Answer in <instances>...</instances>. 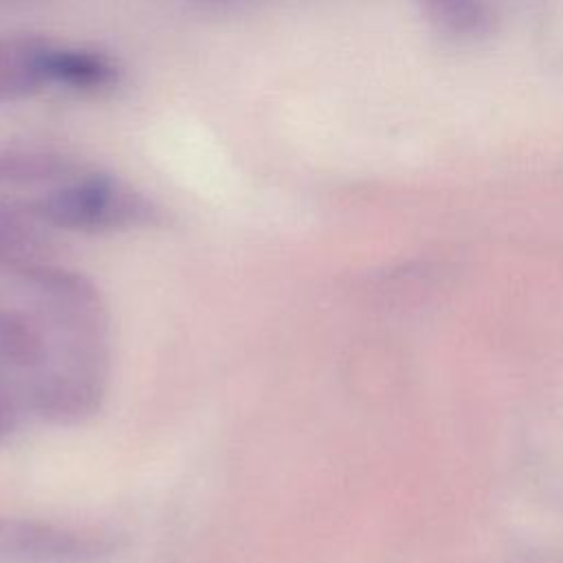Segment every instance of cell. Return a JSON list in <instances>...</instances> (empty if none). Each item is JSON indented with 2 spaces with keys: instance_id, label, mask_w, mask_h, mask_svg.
Returning <instances> with one entry per match:
<instances>
[{
  "instance_id": "obj_1",
  "label": "cell",
  "mask_w": 563,
  "mask_h": 563,
  "mask_svg": "<svg viewBox=\"0 0 563 563\" xmlns=\"http://www.w3.org/2000/svg\"><path fill=\"white\" fill-rule=\"evenodd\" d=\"M48 352H108V310L99 288L53 262L20 275Z\"/></svg>"
},
{
  "instance_id": "obj_2",
  "label": "cell",
  "mask_w": 563,
  "mask_h": 563,
  "mask_svg": "<svg viewBox=\"0 0 563 563\" xmlns=\"http://www.w3.org/2000/svg\"><path fill=\"white\" fill-rule=\"evenodd\" d=\"M26 207L46 227L66 231L136 229L161 220V209L147 196L108 174H77Z\"/></svg>"
},
{
  "instance_id": "obj_3",
  "label": "cell",
  "mask_w": 563,
  "mask_h": 563,
  "mask_svg": "<svg viewBox=\"0 0 563 563\" xmlns=\"http://www.w3.org/2000/svg\"><path fill=\"white\" fill-rule=\"evenodd\" d=\"M114 550L110 537L29 517L0 515V561L97 563Z\"/></svg>"
},
{
  "instance_id": "obj_4",
  "label": "cell",
  "mask_w": 563,
  "mask_h": 563,
  "mask_svg": "<svg viewBox=\"0 0 563 563\" xmlns=\"http://www.w3.org/2000/svg\"><path fill=\"white\" fill-rule=\"evenodd\" d=\"M106 376L108 372L46 361L26 374V405L53 424H79L99 411Z\"/></svg>"
},
{
  "instance_id": "obj_5",
  "label": "cell",
  "mask_w": 563,
  "mask_h": 563,
  "mask_svg": "<svg viewBox=\"0 0 563 563\" xmlns=\"http://www.w3.org/2000/svg\"><path fill=\"white\" fill-rule=\"evenodd\" d=\"M26 205L0 200V266L24 275L55 262V246Z\"/></svg>"
},
{
  "instance_id": "obj_6",
  "label": "cell",
  "mask_w": 563,
  "mask_h": 563,
  "mask_svg": "<svg viewBox=\"0 0 563 563\" xmlns=\"http://www.w3.org/2000/svg\"><path fill=\"white\" fill-rule=\"evenodd\" d=\"M51 42L37 35L0 33V106L31 97L46 86Z\"/></svg>"
},
{
  "instance_id": "obj_7",
  "label": "cell",
  "mask_w": 563,
  "mask_h": 563,
  "mask_svg": "<svg viewBox=\"0 0 563 563\" xmlns=\"http://www.w3.org/2000/svg\"><path fill=\"white\" fill-rule=\"evenodd\" d=\"M46 81L77 92H101L119 81V66L101 51L51 44L46 55Z\"/></svg>"
},
{
  "instance_id": "obj_8",
  "label": "cell",
  "mask_w": 563,
  "mask_h": 563,
  "mask_svg": "<svg viewBox=\"0 0 563 563\" xmlns=\"http://www.w3.org/2000/svg\"><path fill=\"white\" fill-rule=\"evenodd\" d=\"M427 20L457 40H477L493 31L495 11L488 0H418Z\"/></svg>"
},
{
  "instance_id": "obj_9",
  "label": "cell",
  "mask_w": 563,
  "mask_h": 563,
  "mask_svg": "<svg viewBox=\"0 0 563 563\" xmlns=\"http://www.w3.org/2000/svg\"><path fill=\"white\" fill-rule=\"evenodd\" d=\"M20 420V407L15 396L0 383V444L15 431Z\"/></svg>"
},
{
  "instance_id": "obj_10",
  "label": "cell",
  "mask_w": 563,
  "mask_h": 563,
  "mask_svg": "<svg viewBox=\"0 0 563 563\" xmlns=\"http://www.w3.org/2000/svg\"><path fill=\"white\" fill-rule=\"evenodd\" d=\"M200 2H209V4H233L238 0H200Z\"/></svg>"
}]
</instances>
